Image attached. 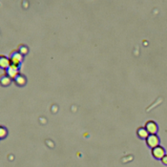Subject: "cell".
Returning <instances> with one entry per match:
<instances>
[{"mask_svg": "<svg viewBox=\"0 0 167 167\" xmlns=\"http://www.w3.org/2000/svg\"><path fill=\"white\" fill-rule=\"evenodd\" d=\"M9 58H10V61H11V65L19 67L20 63H21L22 60H23V55L20 54L18 51H16V52L12 53Z\"/></svg>", "mask_w": 167, "mask_h": 167, "instance_id": "cell-1", "label": "cell"}, {"mask_svg": "<svg viewBox=\"0 0 167 167\" xmlns=\"http://www.w3.org/2000/svg\"><path fill=\"white\" fill-rule=\"evenodd\" d=\"M146 143H147L149 147H151L153 149L160 144V138H158L157 135H149L147 138H146Z\"/></svg>", "mask_w": 167, "mask_h": 167, "instance_id": "cell-2", "label": "cell"}, {"mask_svg": "<svg viewBox=\"0 0 167 167\" xmlns=\"http://www.w3.org/2000/svg\"><path fill=\"white\" fill-rule=\"evenodd\" d=\"M152 155L155 158H157V160H161V158L165 156V150L163 147H161V146L158 145L157 147L152 149Z\"/></svg>", "mask_w": 167, "mask_h": 167, "instance_id": "cell-3", "label": "cell"}, {"mask_svg": "<svg viewBox=\"0 0 167 167\" xmlns=\"http://www.w3.org/2000/svg\"><path fill=\"white\" fill-rule=\"evenodd\" d=\"M145 129L147 130L149 135H156V133L158 132V125H157V123L155 121L149 120V121L146 122Z\"/></svg>", "mask_w": 167, "mask_h": 167, "instance_id": "cell-4", "label": "cell"}, {"mask_svg": "<svg viewBox=\"0 0 167 167\" xmlns=\"http://www.w3.org/2000/svg\"><path fill=\"white\" fill-rule=\"evenodd\" d=\"M6 75L11 77V78H14L18 75V67L14 66V65H11L10 67H8L6 69Z\"/></svg>", "mask_w": 167, "mask_h": 167, "instance_id": "cell-5", "label": "cell"}, {"mask_svg": "<svg viewBox=\"0 0 167 167\" xmlns=\"http://www.w3.org/2000/svg\"><path fill=\"white\" fill-rule=\"evenodd\" d=\"M11 66V61L10 58H8L5 55H0V68L6 69Z\"/></svg>", "mask_w": 167, "mask_h": 167, "instance_id": "cell-6", "label": "cell"}, {"mask_svg": "<svg viewBox=\"0 0 167 167\" xmlns=\"http://www.w3.org/2000/svg\"><path fill=\"white\" fill-rule=\"evenodd\" d=\"M12 78L9 77L7 75H2L0 76V84L3 85V86H8V85L11 84Z\"/></svg>", "mask_w": 167, "mask_h": 167, "instance_id": "cell-7", "label": "cell"}, {"mask_svg": "<svg viewBox=\"0 0 167 167\" xmlns=\"http://www.w3.org/2000/svg\"><path fill=\"white\" fill-rule=\"evenodd\" d=\"M137 136L140 138H147V137L149 136V133L147 132V130L145 129V127H140L137 129Z\"/></svg>", "mask_w": 167, "mask_h": 167, "instance_id": "cell-8", "label": "cell"}, {"mask_svg": "<svg viewBox=\"0 0 167 167\" xmlns=\"http://www.w3.org/2000/svg\"><path fill=\"white\" fill-rule=\"evenodd\" d=\"M14 80L15 81L16 84L19 85V86H23V85H25V83H26V78L22 75H19V74L14 77Z\"/></svg>", "mask_w": 167, "mask_h": 167, "instance_id": "cell-9", "label": "cell"}, {"mask_svg": "<svg viewBox=\"0 0 167 167\" xmlns=\"http://www.w3.org/2000/svg\"><path fill=\"white\" fill-rule=\"evenodd\" d=\"M7 129L5 127H3V126H0V138H4L6 137L7 136Z\"/></svg>", "mask_w": 167, "mask_h": 167, "instance_id": "cell-10", "label": "cell"}, {"mask_svg": "<svg viewBox=\"0 0 167 167\" xmlns=\"http://www.w3.org/2000/svg\"><path fill=\"white\" fill-rule=\"evenodd\" d=\"M18 52L22 55H26L27 53H28V48L26 46H24V45H21V46H19V48H18Z\"/></svg>", "mask_w": 167, "mask_h": 167, "instance_id": "cell-11", "label": "cell"}, {"mask_svg": "<svg viewBox=\"0 0 167 167\" xmlns=\"http://www.w3.org/2000/svg\"><path fill=\"white\" fill-rule=\"evenodd\" d=\"M161 161H162V163H163V164L167 165V155H165V156L161 158Z\"/></svg>", "mask_w": 167, "mask_h": 167, "instance_id": "cell-12", "label": "cell"}]
</instances>
